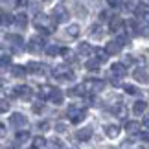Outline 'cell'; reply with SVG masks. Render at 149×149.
<instances>
[{
	"instance_id": "19",
	"label": "cell",
	"mask_w": 149,
	"mask_h": 149,
	"mask_svg": "<svg viewBox=\"0 0 149 149\" xmlns=\"http://www.w3.org/2000/svg\"><path fill=\"white\" fill-rule=\"evenodd\" d=\"M26 72H28V68L20 66V65L11 66V76H13V77H24V76H26Z\"/></svg>"
},
{
	"instance_id": "42",
	"label": "cell",
	"mask_w": 149,
	"mask_h": 149,
	"mask_svg": "<svg viewBox=\"0 0 149 149\" xmlns=\"http://www.w3.org/2000/svg\"><path fill=\"white\" fill-rule=\"evenodd\" d=\"M142 125H144V127H149V112L144 114V118H142Z\"/></svg>"
},
{
	"instance_id": "11",
	"label": "cell",
	"mask_w": 149,
	"mask_h": 149,
	"mask_svg": "<svg viewBox=\"0 0 149 149\" xmlns=\"http://www.w3.org/2000/svg\"><path fill=\"white\" fill-rule=\"evenodd\" d=\"M92 127H83V129H79L77 133H76V138L77 140H81V142H87V140H90L92 138Z\"/></svg>"
},
{
	"instance_id": "31",
	"label": "cell",
	"mask_w": 149,
	"mask_h": 149,
	"mask_svg": "<svg viewBox=\"0 0 149 149\" xmlns=\"http://www.w3.org/2000/svg\"><path fill=\"white\" fill-rule=\"evenodd\" d=\"M33 112L35 114H41V112H44V103L42 101H37V103H33Z\"/></svg>"
},
{
	"instance_id": "48",
	"label": "cell",
	"mask_w": 149,
	"mask_h": 149,
	"mask_svg": "<svg viewBox=\"0 0 149 149\" xmlns=\"http://www.w3.org/2000/svg\"><path fill=\"white\" fill-rule=\"evenodd\" d=\"M44 2H48V0H44Z\"/></svg>"
},
{
	"instance_id": "44",
	"label": "cell",
	"mask_w": 149,
	"mask_h": 149,
	"mask_svg": "<svg viewBox=\"0 0 149 149\" xmlns=\"http://www.w3.org/2000/svg\"><path fill=\"white\" fill-rule=\"evenodd\" d=\"M85 101H87V105H92V103H94L92 94H87V96H85Z\"/></svg>"
},
{
	"instance_id": "22",
	"label": "cell",
	"mask_w": 149,
	"mask_h": 149,
	"mask_svg": "<svg viewBox=\"0 0 149 149\" xmlns=\"http://www.w3.org/2000/svg\"><path fill=\"white\" fill-rule=\"evenodd\" d=\"M77 52H79V55H90L92 54V48H90V44L88 42H79V46H77Z\"/></svg>"
},
{
	"instance_id": "6",
	"label": "cell",
	"mask_w": 149,
	"mask_h": 149,
	"mask_svg": "<svg viewBox=\"0 0 149 149\" xmlns=\"http://www.w3.org/2000/svg\"><path fill=\"white\" fill-rule=\"evenodd\" d=\"M9 123L13 125V127H17V129H24L28 125V118L24 114H20V112H15V114L9 116Z\"/></svg>"
},
{
	"instance_id": "12",
	"label": "cell",
	"mask_w": 149,
	"mask_h": 149,
	"mask_svg": "<svg viewBox=\"0 0 149 149\" xmlns=\"http://www.w3.org/2000/svg\"><path fill=\"white\" fill-rule=\"evenodd\" d=\"M105 50H107L109 55H116V54H120V52H122V44H120L116 39H114V41H109V42H107Z\"/></svg>"
},
{
	"instance_id": "7",
	"label": "cell",
	"mask_w": 149,
	"mask_h": 149,
	"mask_svg": "<svg viewBox=\"0 0 149 149\" xmlns=\"http://www.w3.org/2000/svg\"><path fill=\"white\" fill-rule=\"evenodd\" d=\"M83 85H85V88H87V92H90V94L100 92V90H103V87H105V83L100 81V79H87Z\"/></svg>"
},
{
	"instance_id": "47",
	"label": "cell",
	"mask_w": 149,
	"mask_h": 149,
	"mask_svg": "<svg viewBox=\"0 0 149 149\" xmlns=\"http://www.w3.org/2000/svg\"><path fill=\"white\" fill-rule=\"evenodd\" d=\"M30 149H37V147H30Z\"/></svg>"
},
{
	"instance_id": "1",
	"label": "cell",
	"mask_w": 149,
	"mask_h": 149,
	"mask_svg": "<svg viewBox=\"0 0 149 149\" xmlns=\"http://www.w3.org/2000/svg\"><path fill=\"white\" fill-rule=\"evenodd\" d=\"M55 22L57 20L54 19V17H46L42 13H39L35 17V28L42 33V35H50V33L55 31Z\"/></svg>"
},
{
	"instance_id": "41",
	"label": "cell",
	"mask_w": 149,
	"mask_h": 149,
	"mask_svg": "<svg viewBox=\"0 0 149 149\" xmlns=\"http://www.w3.org/2000/svg\"><path fill=\"white\" fill-rule=\"evenodd\" d=\"M107 4L111 6V8H118V6L122 4V0H107Z\"/></svg>"
},
{
	"instance_id": "4",
	"label": "cell",
	"mask_w": 149,
	"mask_h": 149,
	"mask_svg": "<svg viewBox=\"0 0 149 149\" xmlns=\"http://www.w3.org/2000/svg\"><path fill=\"white\" fill-rule=\"evenodd\" d=\"M42 48H46V46H44V39L42 37L35 35V37H31L30 41H28V50H30L31 54H39Z\"/></svg>"
},
{
	"instance_id": "30",
	"label": "cell",
	"mask_w": 149,
	"mask_h": 149,
	"mask_svg": "<svg viewBox=\"0 0 149 149\" xmlns=\"http://www.w3.org/2000/svg\"><path fill=\"white\" fill-rule=\"evenodd\" d=\"M94 54H96V57H98V59L103 63V61H107V57H109V54H107V50H94Z\"/></svg>"
},
{
	"instance_id": "34",
	"label": "cell",
	"mask_w": 149,
	"mask_h": 149,
	"mask_svg": "<svg viewBox=\"0 0 149 149\" xmlns=\"http://www.w3.org/2000/svg\"><path fill=\"white\" fill-rule=\"evenodd\" d=\"M66 146L63 144V142L59 138H55V140H52V149H65Z\"/></svg>"
},
{
	"instance_id": "38",
	"label": "cell",
	"mask_w": 149,
	"mask_h": 149,
	"mask_svg": "<svg viewBox=\"0 0 149 149\" xmlns=\"http://www.w3.org/2000/svg\"><path fill=\"white\" fill-rule=\"evenodd\" d=\"M116 41H118V42L123 46V44H127V42H129V37H127V35H118V39H116Z\"/></svg>"
},
{
	"instance_id": "21",
	"label": "cell",
	"mask_w": 149,
	"mask_h": 149,
	"mask_svg": "<svg viewBox=\"0 0 149 149\" xmlns=\"http://www.w3.org/2000/svg\"><path fill=\"white\" fill-rule=\"evenodd\" d=\"M52 92H54V87H50V85H42V87L39 88V98H48L50 100Z\"/></svg>"
},
{
	"instance_id": "25",
	"label": "cell",
	"mask_w": 149,
	"mask_h": 149,
	"mask_svg": "<svg viewBox=\"0 0 149 149\" xmlns=\"http://www.w3.org/2000/svg\"><path fill=\"white\" fill-rule=\"evenodd\" d=\"M66 35L72 37V39H76V37L79 35V26H77V24H70V26L66 28Z\"/></svg>"
},
{
	"instance_id": "23",
	"label": "cell",
	"mask_w": 149,
	"mask_h": 149,
	"mask_svg": "<svg viewBox=\"0 0 149 149\" xmlns=\"http://www.w3.org/2000/svg\"><path fill=\"white\" fill-rule=\"evenodd\" d=\"M15 24L19 26V28H22V30H24V28L28 26V17L24 15V13H19L15 17Z\"/></svg>"
},
{
	"instance_id": "16",
	"label": "cell",
	"mask_w": 149,
	"mask_h": 149,
	"mask_svg": "<svg viewBox=\"0 0 149 149\" xmlns=\"http://www.w3.org/2000/svg\"><path fill=\"white\" fill-rule=\"evenodd\" d=\"M142 125L138 122H127L125 123V131H127V134H140L142 131H140Z\"/></svg>"
},
{
	"instance_id": "37",
	"label": "cell",
	"mask_w": 149,
	"mask_h": 149,
	"mask_svg": "<svg viewBox=\"0 0 149 149\" xmlns=\"http://www.w3.org/2000/svg\"><path fill=\"white\" fill-rule=\"evenodd\" d=\"M54 129L57 131V133H65V131H66V125L63 123V122H57V123L54 125Z\"/></svg>"
},
{
	"instance_id": "26",
	"label": "cell",
	"mask_w": 149,
	"mask_h": 149,
	"mask_svg": "<svg viewBox=\"0 0 149 149\" xmlns=\"http://www.w3.org/2000/svg\"><path fill=\"white\" fill-rule=\"evenodd\" d=\"M28 138H30V133H28V131H26V129H24V131H22V129H20V131H19V133H17V136H15V140H17V142H19V144H22V142H26Z\"/></svg>"
},
{
	"instance_id": "17",
	"label": "cell",
	"mask_w": 149,
	"mask_h": 149,
	"mask_svg": "<svg viewBox=\"0 0 149 149\" xmlns=\"http://www.w3.org/2000/svg\"><path fill=\"white\" fill-rule=\"evenodd\" d=\"M146 111H147V103L144 100L134 101V105H133V112L134 114H146Z\"/></svg>"
},
{
	"instance_id": "14",
	"label": "cell",
	"mask_w": 149,
	"mask_h": 149,
	"mask_svg": "<svg viewBox=\"0 0 149 149\" xmlns=\"http://www.w3.org/2000/svg\"><path fill=\"white\" fill-rule=\"evenodd\" d=\"M103 131H105V134L109 136V138H116V136L120 134V127L118 125H114V123H109L103 127Z\"/></svg>"
},
{
	"instance_id": "29",
	"label": "cell",
	"mask_w": 149,
	"mask_h": 149,
	"mask_svg": "<svg viewBox=\"0 0 149 149\" xmlns=\"http://www.w3.org/2000/svg\"><path fill=\"white\" fill-rule=\"evenodd\" d=\"M11 22H15V17H11V15L6 13V11H2V26H8Z\"/></svg>"
},
{
	"instance_id": "32",
	"label": "cell",
	"mask_w": 149,
	"mask_h": 149,
	"mask_svg": "<svg viewBox=\"0 0 149 149\" xmlns=\"http://www.w3.org/2000/svg\"><path fill=\"white\" fill-rule=\"evenodd\" d=\"M37 129L41 131V133H46V131L50 129V122H46V120H44V122H41V123H37Z\"/></svg>"
},
{
	"instance_id": "28",
	"label": "cell",
	"mask_w": 149,
	"mask_h": 149,
	"mask_svg": "<svg viewBox=\"0 0 149 149\" xmlns=\"http://www.w3.org/2000/svg\"><path fill=\"white\" fill-rule=\"evenodd\" d=\"M33 147H37V149H44V147H46V140H44L42 136H37V138L33 140Z\"/></svg>"
},
{
	"instance_id": "27",
	"label": "cell",
	"mask_w": 149,
	"mask_h": 149,
	"mask_svg": "<svg viewBox=\"0 0 149 149\" xmlns=\"http://www.w3.org/2000/svg\"><path fill=\"white\" fill-rule=\"evenodd\" d=\"M59 54H61V48H59V46H55V44H50V46H46V55L55 57V55H59Z\"/></svg>"
},
{
	"instance_id": "20",
	"label": "cell",
	"mask_w": 149,
	"mask_h": 149,
	"mask_svg": "<svg viewBox=\"0 0 149 149\" xmlns=\"http://www.w3.org/2000/svg\"><path fill=\"white\" fill-rule=\"evenodd\" d=\"M100 65H101V61L96 57V59H88L87 63H85V68L90 72H96V70H100Z\"/></svg>"
},
{
	"instance_id": "10",
	"label": "cell",
	"mask_w": 149,
	"mask_h": 149,
	"mask_svg": "<svg viewBox=\"0 0 149 149\" xmlns=\"http://www.w3.org/2000/svg\"><path fill=\"white\" fill-rule=\"evenodd\" d=\"M6 39H8V42L15 50H22V48H24V39H22L20 35H8Z\"/></svg>"
},
{
	"instance_id": "45",
	"label": "cell",
	"mask_w": 149,
	"mask_h": 149,
	"mask_svg": "<svg viewBox=\"0 0 149 149\" xmlns=\"http://www.w3.org/2000/svg\"><path fill=\"white\" fill-rule=\"evenodd\" d=\"M28 2H30V0H17V6L22 8V6H28Z\"/></svg>"
},
{
	"instance_id": "5",
	"label": "cell",
	"mask_w": 149,
	"mask_h": 149,
	"mask_svg": "<svg viewBox=\"0 0 149 149\" xmlns=\"http://www.w3.org/2000/svg\"><path fill=\"white\" fill-rule=\"evenodd\" d=\"M52 17H54L57 22H66L68 20V9L63 4H57L54 8V11H52Z\"/></svg>"
},
{
	"instance_id": "8",
	"label": "cell",
	"mask_w": 149,
	"mask_h": 149,
	"mask_svg": "<svg viewBox=\"0 0 149 149\" xmlns=\"http://www.w3.org/2000/svg\"><path fill=\"white\" fill-rule=\"evenodd\" d=\"M13 94L19 96V98L24 100V101H30L31 100V88L28 87V85H17L15 90H13Z\"/></svg>"
},
{
	"instance_id": "40",
	"label": "cell",
	"mask_w": 149,
	"mask_h": 149,
	"mask_svg": "<svg viewBox=\"0 0 149 149\" xmlns=\"http://www.w3.org/2000/svg\"><path fill=\"white\" fill-rule=\"evenodd\" d=\"M142 142H149V131H142V133L138 134Z\"/></svg>"
},
{
	"instance_id": "39",
	"label": "cell",
	"mask_w": 149,
	"mask_h": 149,
	"mask_svg": "<svg viewBox=\"0 0 149 149\" xmlns=\"http://www.w3.org/2000/svg\"><path fill=\"white\" fill-rule=\"evenodd\" d=\"M9 61H11V57H9L8 54H2V66H4V68L9 65Z\"/></svg>"
},
{
	"instance_id": "43",
	"label": "cell",
	"mask_w": 149,
	"mask_h": 149,
	"mask_svg": "<svg viewBox=\"0 0 149 149\" xmlns=\"http://www.w3.org/2000/svg\"><path fill=\"white\" fill-rule=\"evenodd\" d=\"M8 109H9L8 101H6V100H2V103H0V111H2V112H8Z\"/></svg>"
},
{
	"instance_id": "24",
	"label": "cell",
	"mask_w": 149,
	"mask_h": 149,
	"mask_svg": "<svg viewBox=\"0 0 149 149\" xmlns=\"http://www.w3.org/2000/svg\"><path fill=\"white\" fill-rule=\"evenodd\" d=\"M28 72H31V74H42L44 72V66L39 65V63H30V65H28Z\"/></svg>"
},
{
	"instance_id": "33",
	"label": "cell",
	"mask_w": 149,
	"mask_h": 149,
	"mask_svg": "<svg viewBox=\"0 0 149 149\" xmlns=\"http://www.w3.org/2000/svg\"><path fill=\"white\" fill-rule=\"evenodd\" d=\"M85 90H87V88H85V85H79V87H76V88L70 90V94H72V96H79V94H83Z\"/></svg>"
},
{
	"instance_id": "35",
	"label": "cell",
	"mask_w": 149,
	"mask_h": 149,
	"mask_svg": "<svg viewBox=\"0 0 149 149\" xmlns=\"http://www.w3.org/2000/svg\"><path fill=\"white\" fill-rule=\"evenodd\" d=\"M90 35H92V37H101V28H100V24L90 28Z\"/></svg>"
},
{
	"instance_id": "15",
	"label": "cell",
	"mask_w": 149,
	"mask_h": 149,
	"mask_svg": "<svg viewBox=\"0 0 149 149\" xmlns=\"http://www.w3.org/2000/svg\"><path fill=\"white\" fill-rule=\"evenodd\" d=\"M50 101L54 103V105H63L65 96H63V92H61L59 88H54V92H52V96H50Z\"/></svg>"
},
{
	"instance_id": "36",
	"label": "cell",
	"mask_w": 149,
	"mask_h": 149,
	"mask_svg": "<svg viewBox=\"0 0 149 149\" xmlns=\"http://www.w3.org/2000/svg\"><path fill=\"white\" fill-rule=\"evenodd\" d=\"M125 92H127V94H133V96H136V94H138V88H136V87H133V85H125Z\"/></svg>"
},
{
	"instance_id": "2",
	"label": "cell",
	"mask_w": 149,
	"mask_h": 149,
	"mask_svg": "<svg viewBox=\"0 0 149 149\" xmlns=\"http://www.w3.org/2000/svg\"><path fill=\"white\" fill-rule=\"evenodd\" d=\"M68 116H70V122L72 123H81L85 118H87V112H85V109H79L76 105H70L68 107Z\"/></svg>"
},
{
	"instance_id": "18",
	"label": "cell",
	"mask_w": 149,
	"mask_h": 149,
	"mask_svg": "<svg viewBox=\"0 0 149 149\" xmlns=\"http://www.w3.org/2000/svg\"><path fill=\"white\" fill-rule=\"evenodd\" d=\"M123 26V20L120 19V17H112L111 22H109V28H111V31H120Z\"/></svg>"
},
{
	"instance_id": "13",
	"label": "cell",
	"mask_w": 149,
	"mask_h": 149,
	"mask_svg": "<svg viewBox=\"0 0 149 149\" xmlns=\"http://www.w3.org/2000/svg\"><path fill=\"white\" fill-rule=\"evenodd\" d=\"M133 76H134V79L138 83H149V76H147V72L144 70V68H136V70L133 72Z\"/></svg>"
},
{
	"instance_id": "46",
	"label": "cell",
	"mask_w": 149,
	"mask_h": 149,
	"mask_svg": "<svg viewBox=\"0 0 149 149\" xmlns=\"http://www.w3.org/2000/svg\"><path fill=\"white\" fill-rule=\"evenodd\" d=\"M133 57H131V55H127V57H125V65H133Z\"/></svg>"
},
{
	"instance_id": "9",
	"label": "cell",
	"mask_w": 149,
	"mask_h": 149,
	"mask_svg": "<svg viewBox=\"0 0 149 149\" xmlns=\"http://www.w3.org/2000/svg\"><path fill=\"white\" fill-rule=\"evenodd\" d=\"M111 74H112V77H123L125 74H127V68H125L123 63H112Z\"/></svg>"
},
{
	"instance_id": "3",
	"label": "cell",
	"mask_w": 149,
	"mask_h": 149,
	"mask_svg": "<svg viewBox=\"0 0 149 149\" xmlns=\"http://www.w3.org/2000/svg\"><path fill=\"white\" fill-rule=\"evenodd\" d=\"M52 74H54V77L59 79V81H72V79L76 77V76H74V72L68 66H57V68H54V72H52Z\"/></svg>"
}]
</instances>
